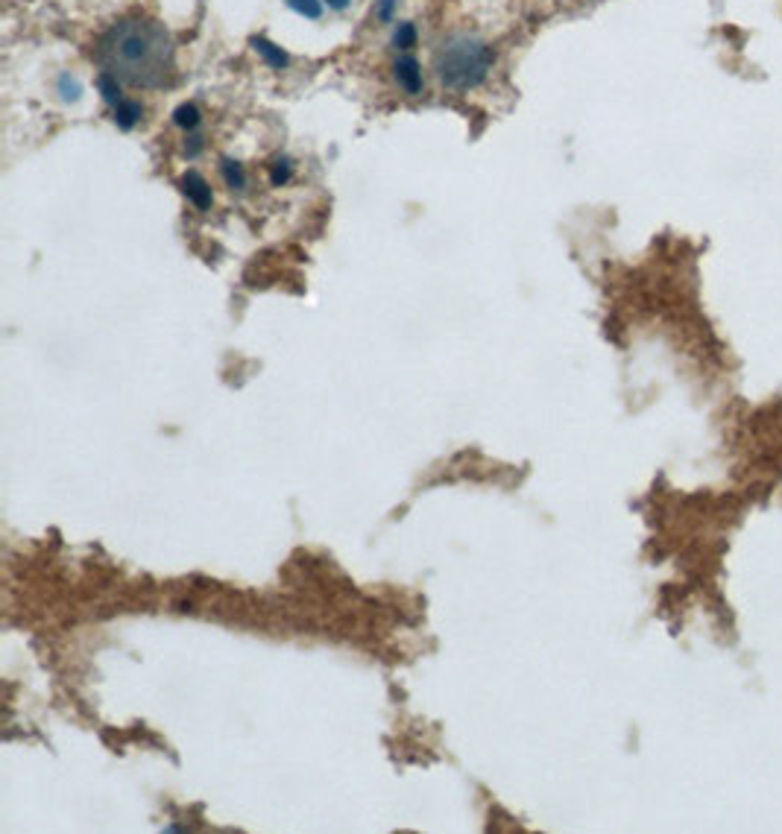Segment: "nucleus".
<instances>
[{
    "instance_id": "nucleus-8",
    "label": "nucleus",
    "mask_w": 782,
    "mask_h": 834,
    "mask_svg": "<svg viewBox=\"0 0 782 834\" xmlns=\"http://www.w3.org/2000/svg\"><path fill=\"white\" fill-rule=\"evenodd\" d=\"M173 121L180 130H197L199 126V109L194 103H182L176 112H173Z\"/></svg>"
},
{
    "instance_id": "nucleus-6",
    "label": "nucleus",
    "mask_w": 782,
    "mask_h": 834,
    "mask_svg": "<svg viewBox=\"0 0 782 834\" xmlns=\"http://www.w3.org/2000/svg\"><path fill=\"white\" fill-rule=\"evenodd\" d=\"M253 48L265 57V62L270 68H284L288 65V53H284L279 45H273V41H267V38H253Z\"/></svg>"
},
{
    "instance_id": "nucleus-14",
    "label": "nucleus",
    "mask_w": 782,
    "mask_h": 834,
    "mask_svg": "<svg viewBox=\"0 0 782 834\" xmlns=\"http://www.w3.org/2000/svg\"><path fill=\"white\" fill-rule=\"evenodd\" d=\"M393 7H396V0H384V3H381V12H378V15H381V19H384V21H390V19H393Z\"/></svg>"
},
{
    "instance_id": "nucleus-15",
    "label": "nucleus",
    "mask_w": 782,
    "mask_h": 834,
    "mask_svg": "<svg viewBox=\"0 0 782 834\" xmlns=\"http://www.w3.org/2000/svg\"><path fill=\"white\" fill-rule=\"evenodd\" d=\"M322 3H329L331 10H346L350 7V0H322Z\"/></svg>"
},
{
    "instance_id": "nucleus-11",
    "label": "nucleus",
    "mask_w": 782,
    "mask_h": 834,
    "mask_svg": "<svg viewBox=\"0 0 782 834\" xmlns=\"http://www.w3.org/2000/svg\"><path fill=\"white\" fill-rule=\"evenodd\" d=\"M291 176H293V164L288 159H279L273 168H270V182H273L276 188L288 185V182H291Z\"/></svg>"
},
{
    "instance_id": "nucleus-12",
    "label": "nucleus",
    "mask_w": 782,
    "mask_h": 834,
    "mask_svg": "<svg viewBox=\"0 0 782 834\" xmlns=\"http://www.w3.org/2000/svg\"><path fill=\"white\" fill-rule=\"evenodd\" d=\"M393 45L402 50H411L416 45V27L414 24H399L396 36H393Z\"/></svg>"
},
{
    "instance_id": "nucleus-5",
    "label": "nucleus",
    "mask_w": 782,
    "mask_h": 834,
    "mask_svg": "<svg viewBox=\"0 0 782 834\" xmlns=\"http://www.w3.org/2000/svg\"><path fill=\"white\" fill-rule=\"evenodd\" d=\"M142 114H144V106L135 103V100H121V103L114 106V123H118V126H121V130H126V132L138 126Z\"/></svg>"
},
{
    "instance_id": "nucleus-10",
    "label": "nucleus",
    "mask_w": 782,
    "mask_h": 834,
    "mask_svg": "<svg viewBox=\"0 0 782 834\" xmlns=\"http://www.w3.org/2000/svg\"><path fill=\"white\" fill-rule=\"evenodd\" d=\"M293 12H300L302 19L317 21L322 15V0H284Z\"/></svg>"
},
{
    "instance_id": "nucleus-2",
    "label": "nucleus",
    "mask_w": 782,
    "mask_h": 834,
    "mask_svg": "<svg viewBox=\"0 0 782 834\" xmlns=\"http://www.w3.org/2000/svg\"><path fill=\"white\" fill-rule=\"evenodd\" d=\"M433 68L440 83L457 91H469L475 85H481L487 79L492 68V50L487 41L466 33L449 36L433 53Z\"/></svg>"
},
{
    "instance_id": "nucleus-1",
    "label": "nucleus",
    "mask_w": 782,
    "mask_h": 834,
    "mask_svg": "<svg viewBox=\"0 0 782 834\" xmlns=\"http://www.w3.org/2000/svg\"><path fill=\"white\" fill-rule=\"evenodd\" d=\"M97 62L103 74H112L133 88H159L173 76L176 53L173 38L159 21L126 19L100 38Z\"/></svg>"
},
{
    "instance_id": "nucleus-7",
    "label": "nucleus",
    "mask_w": 782,
    "mask_h": 834,
    "mask_svg": "<svg viewBox=\"0 0 782 834\" xmlns=\"http://www.w3.org/2000/svg\"><path fill=\"white\" fill-rule=\"evenodd\" d=\"M220 173H223V179H227V185L232 191H244L246 188V170L241 168L237 161L223 159V164H220Z\"/></svg>"
},
{
    "instance_id": "nucleus-4",
    "label": "nucleus",
    "mask_w": 782,
    "mask_h": 834,
    "mask_svg": "<svg viewBox=\"0 0 782 834\" xmlns=\"http://www.w3.org/2000/svg\"><path fill=\"white\" fill-rule=\"evenodd\" d=\"M393 76H396V83L405 88L407 95H419V91H423V68H419V62H416L414 57L396 59Z\"/></svg>"
},
{
    "instance_id": "nucleus-13",
    "label": "nucleus",
    "mask_w": 782,
    "mask_h": 834,
    "mask_svg": "<svg viewBox=\"0 0 782 834\" xmlns=\"http://www.w3.org/2000/svg\"><path fill=\"white\" fill-rule=\"evenodd\" d=\"M199 152H203V138L194 135V138H188V144H185V156H188V159H197Z\"/></svg>"
},
{
    "instance_id": "nucleus-9",
    "label": "nucleus",
    "mask_w": 782,
    "mask_h": 834,
    "mask_svg": "<svg viewBox=\"0 0 782 834\" xmlns=\"http://www.w3.org/2000/svg\"><path fill=\"white\" fill-rule=\"evenodd\" d=\"M97 85H100V91H103L106 103H112V106L121 103V100H123V97H121V79H114L112 74H100Z\"/></svg>"
},
{
    "instance_id": "nucleus-3",
    "label": "nucleus",
    "mask_w": 782,
    "mask_h": 834,
    "mask_svg": "<svg viewBox=\"0 0 782 834\" xmlns=\"http://www.w3.org/2000/svg\"><path fill=\"white\" fill-rule=\"evenodd\" d=\"M180 185H182V194L194 203V206L199 208V211H208L211 208V203H215V194H211V185H208L206 179H203V173H197V170H188L185 176L180 179Z\"/></svg>"
}]
</instances>
